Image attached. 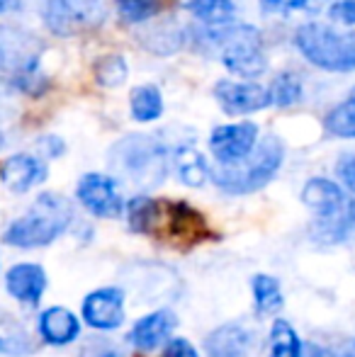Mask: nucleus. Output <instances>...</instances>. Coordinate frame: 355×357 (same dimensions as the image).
<instances>
[{
    "label": "nucleus",
    "mask_w": 355,
    "mask_h": 357,
    "mask_svg": "<svg viewBox=\"0 0 355 357\" xmlns=\"http://www.w3.org/2000/svg\"><path fill=\"white\" fill-rule=\"evenodd\" d=\"M71 219L73 209L66 197L56 192H42L27 214L15 219L5 229L3 241L15 248H44L66 234Z\"/></svg>",
    "instance_id": "f257e3e1"
},
{
    "label": "nucleus",
    "mask_w": 355,
    "mask_h": 357,
    "mask_svg": "<svg viewBox=\"0 0 355 357\" xmlns=\"http://www.w3.org/2000/svg\"><path fill=\"white\" fill-rule=\"evenodd\" d=\"M282 142L275 137H266L243 160L234 165H219V170L212 173V180L217 183V188H222L229 195L256 192L275 178V173L282 165Z\"/></svg>",
    "instance_id": "f03ea898"
},
{
    "label": "nucleus",
    "mask_w": 355,
    "mask_h": 357,
    "mask_svg": "<svg viewBox=\"0 0 355 357\" xmlns=\"http://www.w3.org/2000/svg\"><path fill=\"white\" fill-rule=\"evenodd\" d=\"M294 44L309 63L324 71H355V34L341 32L328 24L309 22L294 34Z\"/></svg>",
    "instance_id": "7ed1b4c3"
},
{
    "label": "nucleus",
    "mask_w": 355,
    "mask_h": 357,
    "mask_svg": "<svg viewBox=\"0 0 355 357\" xmlns=\"http://www.w3.org/2000/svg\"><path fill=\"white\" fill-rule=\"evenodd\" d=\"M109 165L139 188H156L166 178V149L153 137H127L109 151Z\"/></svg>",
    "instance_id": "20e7f679"
},
{
    "label": "nucleus",
    "mask_w": 355,
    "mask_h": 357,
    "mask_svg": "<svg viewBox=\"0 0 355 357\" xmlns=\"http://www.w3.org/2000/svg\"><path fill=\"white\" fill-rule=\"evenodd\" d=\"M212 42L222 52V61L229 71L256 78L266 71V56H263V42L261 34L251 24L241 27H224L212 37Z\"/></svg>",
    "instance_id": "39448f33"
},
{
    "label": "nucleus",
    "mask_w": 355,
    "mask_h": 357,
    "mask_svg": "<svg viewBox=\"0 0 355 357\" xmlns=\"http://www.w3.org/2000/svg\"><path fill=\"white\" fill-rule=\"evenodd\" d=\"M103 17L105 8L100 0H44V20L61 37L95 27Z\"/></svg>",
    "instance_id": "423d86ee"
},
{
    "label": "nucleus",
    "mask_w": 355,
    "mask_h": 357,
    "mask_svg": "<svg viewBox=\"0 0 355 357\" xmlns=\"http://www.w3.org/2000/svg\"><path fill=\"white\" fill-rule=\"evenodd\" d=\"M76 197L93 216L100 219H119L124 214V199L109 175L88 173L78 180Z\"/></svg>",
    "instance_id": "0eeeda50"
},
{
    "label": "nucleus",
    "mask_w": 355,
    "mask_h": 357,
    "mask_svg": "<svg viewBox=\"0 0 355 357\" xmlns=\"http://www.w3.org/2000/svg\"><path fill=\"white\" fill-rule=\"evenodd\" d=\"M258 144V127L253 122H239L217 127L209 137V149L222 165H234L243 160Z\"/></svg>",
    "instance_id": "6e6552de"
},
{
    "label": "nucleus",
    "mask_w": 355,
    "mask_h": 357,
    "mask_svg": "<svg viewBox=\"0 0 355 357\" xmlns=\"http://www.w3.org/2000/svg\"><path fill=\"white\" fill-rule=\"evenodd\" d=\"M81 314L95 331H114L124 324V291L117 287L95 289L83 299Z\"/></svg>",
    "instance_id": "1a4fd4ad"
},
{
    "label": "nucleus",
    "mask_w": 355,
    "mask_h": 357,
    "mask_svg": "<svg viewBox=\"0 0 355 357\" xmlns=\"http://www.w3.org/2000/svg\"><path fill=\"white\" fill-rule=\"evenodd\" d=\"M214 98L227 114H251L270 105L268 88L239 80H219L214 85Z\"/></svg>",
    "instance_id": "9d476101"
},
{
    "label": "nucleus",
    "mask_w": 355,
    "mask_h": 357,
    "mask_svg": "<svg viewBox=\"0 0 355 357\" xmlns=\"http://www.w3.org/2000/svg\"><path fill=\"white\" fill-rule=\"evenodd\" d=\"M5 289L20 304L37 306L47 289V273L37 263H17L5 275Z\"/></svg>",
    "instance_id": "9b49d317"
},
{
    "label": "nucleus",
    "mask_w": 355,
    "mask_h": 357,
    "mask_svg": "<svg viewBox=\"0 0 355 357\" xmlns=\"http://www.w3.org/2000/svg\"><path fill=\"white\" fill-rule=\"evenodd\" d=\"M0 180L10 192H27V190L37 188L47 180V165L29 153L10 155L3 165H0Z\"/></svg>",
    "instance_id": "f8f14e48"
},
{
    "label": "nucleus",
    "mask_w": 355,
    "mask_h": 357,
    "mask_svg": "<svg viewBox=\"0 0 355 357\" xmlns=\"http://www.w3.org/2000/svg\"><path fill=\"white\" fill-rule=\"evenodd\" d=\"M348 195L343 192L341 185L326 178H312L302 188V202L317 214V219H328L338 214L348 204Z\"/></svg>",
    "instance_id": "ddd939ff"
},
{
    "label": "nucleus",
    "mask_w": 355,
    "mask_h": 357,
    "mask_svg": "<svg viewBox=\"0 0 355 357\" xmlns=\"http://www.w3.org/2000/svg\"><path fill=\"white\" fill-rule=\"evenodd\" d=\"M173 328H176V314L168 309H158L134 324V328L129 331V343L137 350H156L171 338Z\"/></svg>",
    "instance_id": "4468645a"
},
{
    "label": "nucleus",
    "mask_w": 355,
    "mask_h": 357,
    "mask_svg": "<svg viewBox=\"0 0 355 357\" xmlns=\"http://www.w3.org/2000/svg\"><path fill=\"white\" fill-rule=\"evenodd\" d=\"M39 335L44 343L49 345H68L81 335V321L71 309L63 306H52V309L42 311L37 321Z\"/></svg>",
    "instance_id": "2eb2a0df"
},
{
    "label": "nucleus",
    "mask_w": 355,
    "mask_h": 357,
    "mask_svg": "<svg viewBox=\"0 0 355 357\" xmlns=\"http://www.w3.org/2000/svg\"><path fill=\"white\" fill-rule=\"evenodd\" d=\"M204 348L209 357H248L253 348V333L243 324H227L209 333Z\"/></svg>",
    "instance_id": "dca6fc26"
},
{
    "label": "nucleus",
    "mask_w": 355,
    "mask_h": 357,
    "mask_svg": "<svg viewBox=\"0 0 355 357\" xmlns=\"http://www.w3.org/2000/svg\"><path fill=\"white\" fill-rule=\"evenodd\" d=\"M312 238L319 243L336 245L355 238V199H348V204L338 214L328 219H317L312 224Z\"/></svg>",
    "instance_id": "f3484780"
},
{
    "label": "nucleus",
    "mask_w": 355,
    "mask_h": 357,
    "mask_svg": "<svg viewBox=\"0 0 355 357\" xmlns=\"http://www.w3.org/2000/svg\"><path fill=\"white\" fill-rule=\"evenodd\" d=\"M176 170H178V178L183 180L185 185L190 188H202L204 180L209 178V168H207V160L199 151H195L192 146H183V149L176 151Z\"/></svg>",
    "instance_id": "a211bd4d"
},
{
    "label": "nucleus",
    "mask_w": 355,
    "mask_h": 357,
    "mask_svg": "<svg viewBox=\"0 0 355 357\" xmlns=\"http://www.w3.org/2000/svg\"><path fill=\"white\" fill-rule=\"evenodd\" d=\"M124 209H127L129 226L137 234H153V229L161 221V204L156 199L146 197V195H139V197L129 199Z\"/></svg>",
    "instance_id": "6ab92c4d"
},
{
    "label": "nucleus",
    "mask_w": 355,
    "mask_h": 357,
    "mask_svg": "<svg viewBox=\"0 0 355 357\" xmlns=\"http://www.w3.org/2000/svg\"><path fill=\"white\" fill-rule=\"evenodd\" d=\"M132 117L137 122H153L163 114V98L153 85H139L132 90Z\"/></svg>",
    "instance_id": "aec40b11"
},
{
    "label": "nucleus",
    "mask_w": 355,
    "mask_h": 357,
    "mask_svg": "<svg viewBox=\"0 0 355 357\" xmlns=\"http://www.w3.org/2000/svg\"><path fill=\"white\" fill-rule=\"evenodd\" d=\"M302 340L292 324L278 319L270 328V357H302Z\"/></svg>",
    "instance_id": "412c9836"
},
{
    "label": "nucleus",
    "mask_w": 355,
    "mask_h": 357,
    "mask_svg": "<svg viewBox=\"0 0 355 357\" xmlns=\"http://www.w3.org/2000/svg\"><path fill=\"white\" fill-rule=\"evenodd\" d=\"M185 8H188L195 17H199L207 24H214V27H217V24L227 27L234 17L232 0H188Z\"/></svg>",
    "instance_id": "4be33fe9"
},
{
    "label": "nucleus",
    "mask_w": 355,
    "mask_h": 357,
    "mask_svg": "<svg viewBox=\"0 0 355 357\" xmlns=\"http://www.w3.org/2000/svg\"><path fill=\"white\" fill-rule=\"evenodd\" d=\"M253 301H256V309L261 314H275V311L282 306V289L280 282L273 275H256L253 278Z\"/></svg>",
    "instance_id": "5701e85b"
},
{
    "label": "nucleus",
    "mask_w": 355,
    "mask_h": 357,
    "mask_svg": "<svg viewBox=\"0 0 355 357\" xmlns=\"http://www.w3.org/2000/svg\"><path fill=\"white\" fill-rule=\"evenodd\" d=\"M324 127L338 139H355V90L346 102H341L326 114Z\"/></svg>",
    "instance_id": "b1692460"
},
{
    "label": "nucleus",
    "mask_w": 355,
    "mask_h": 357,
    "mask_svg": "<svg viewBox=\"0 0 355 357\" xmlns=\"http://www.w3.org/2000/svg\"><path fill=\"white\" fill-rule=\"evenodd\" d=\"M270 105H278V107H289L302 98V83L294 78L292 73H282L273 80V85L268 88Z\"/></svg>",
    "instance_id": "393cba45"
},
{
    "label": "nucleus",
    "mask_w": 355,
    "mask_h": 357,
    "mask_svg": "<svg viewBox=\"0 0 355 357\" xmlns=\"http://www.w3.org/2000/svg\"><path fill=\"white\" fill-rule=\"evenodd\" d=\"M95 78L105 88H117V85H122L127 80V61L122 56H117V54L103 56L95 63Z\"/></svg>",
    "instance_id": "a878e982"
},
{
    "label": "nucleus",
    "mask_w": 355,
    "mask_h": 357,
    "mask_svg": "<svg viewBox=\"0 0 355 357\" xmlns=\"http://www.w3.org/2000/svg\"><path fill=\"white\" fill-rule=\"evenodd\" d=\"M20 54H22V49H20V44H17V34L0 27V68L15 66L20 73L24 66H29L32 61H29V59H22Z\"/></svg>",
    "instance_id": "bb28decb"
},
{
    "label": "nucleus",
    "mask_w": 355,
    "mask_h": 357,
    "mask_svg": "<svg viewBox=\"0 0 355 357\" xmlns=\"http://www.w3.org/2000/svg\"><path fill=\"white\" fill-rule=\"evenodd\" d=\"M117 3V13L124 22H144V20L153 17L161 8L158 0H114Z\"/></svg>",
    "instance_id": "cd10ccee"
},
{
    "label": "nucleus",
    "mask_w": 355,
    "mask_h": 357,
    "mask_svg": "<svg viewBox=\"0 0 355 357\" xmlns=\"http://www.w3.org/2000/svg\"><path fill=\"white\" fill-rule=\"evenodd\" d=\"M81 357H124L122 350L105 338H90L81 350Z\"/></svg>",
    "instance_id": "c85d7f7f"
},
{
    "label": "nucleus",
    "mask_w": 355,
    "mask_h": 357,
    "mask_svg": "<svg viewBox=\"0 0 355 357\" xmlns=\"http://www.w3.org/2000/svg\"><path fill=\"white\" fill-rule=\"evenodd\" d=\"M161 357H199V355L188 338H173V340H168V345Z\"/></svg>",
    "instance_id": "c756f323"
},
{
    "label": "nucleus",
    "mask_w": 355,
    "mask_h": 357,
    "mask_svg": "<svg viewBox=\"0 0 355 357\" xmlns=\"http://www.w3.org/2000/svg\"><path fill=\"white\" fill-rule=\"evenodd\" d=\"M261 8L266 10V13L287 15V13H292V10L307 8V0H261Z\"/></svg>",
    "instance_id": "7c9ffc66"
},
{
    "label": "nucleus",
    "mask_w": 355,
    "mask_h": 357,
    "mask_svg": "<svg viewBox=\"0 0 355 357\" xmlns=\"http://www.w3.org/2000/svg\"><path fill=\"white\" fill-rule=\"evenodd\" d=\"M331 17L343 24L355 27V0H338L331 5Z\"/></svg>",
    "instance_id": "2f4dec72"
},
{
    "label": "nucleus",
    "mask_w": 355,
    "mask_h": 357,
    "mask_svg": "<svg viewBox=\"0 0 355 357\" xmlns=\"http://www.w3.org/2000/svg\"><path fill=\"white\" fill-rule=\"evenodd\" d=\"M336 170H338V178L343 180V185L355 195V155H343L338 160Z\"/></svg>",
    "instance_id": "473e14b6"
},
{
    "label": "nucleus",
    "mask_w": 355,
    "mask_h": 357,
    "mask_svg": "<svg viewBox=\"0 0 355 357\" xmlns=\"http://www.w3.org/2000/svg\"><path fill=\"white\" fill-rule=\"evenodd\" d=\"M29 350V345L27 343H22L20 338H13V335H0V355H10V357H15V355H24Z\"/></svg>",
    "instance_id": "72a5a7b5"
},
{
    "label": "nucleus",
    "mask_w": 355,
    "mask_h": 357,
    "mask_svg": "<svg viewBox=\"0 0 355 357\" xmlns=\"http://www.w3.org/2000/svg\"><path fill=\"white\" fill-rule=\"evenodd\" d=\"M302 357H338V355H333L328 348H322V345L309 343V345H304V348H302Z\"/></svg>",
    "instance_id": "f704fd0d"
},
{
    "label": "nucleus",
    "mask_w": 355,
    "mask_h": 357,
    "mask_svg": "<svg viewBox=\"0 0 355 357\" xmlns=\"http://www.w3.org/2000/svg\"><path fill=\"white\" fill-rule=\"evenodd\" d=\"M10 8H15V0H0V13H8Z\"/></svg>",
    "instance_id": "c9c22d12"
},
{
    "label": "nucleus",
    "mask_w": 355,
    "mask_h": 357,
    "mask_svg": "<svg viewBox=\"0 0 355 357\" xmlns=\"http://www.w3.org/2000/svg\"><path fill=\"white\" fill-rule=\"evenodd\" d=\"M338 357H355V353H346V355H338Z\"/></svg>",
    "instance_id": "e433bc0d"
},
{
    "label": "nucleus",
    "mask_w": 355,
    "mask_h": 357,
    "mask_svg": "<svg viewBox=\"0 0 355 357\" xmlns=\"http://www.w3.org/2000/svg\"><path fill=\"white\" fill-rule=\"evenodd\" d=\"M0 146H3V137H0Z\"/></svg>",
    "instance_id": "4c0bfd02"
}]
</instances>
